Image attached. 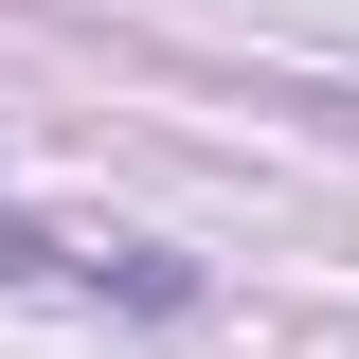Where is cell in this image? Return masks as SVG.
Listing matches in <instances>:
<instances>
[{
  "instance_id": "cell-1",
  "label": "cell",
  "mask_w": 359,
  "mask_h": 359,
  "mask_svg": "<svg viewBox=\"0 0 359 359\" xmlns=\"http://www.w3.org/2000/svg\"><path fill=\"white\" fill-rule=\"evenodd\" d=\"M0 287H72V306H126V323L198 306L180 252H144V233H54V216H0Z\"/></svg>"
}]
</instances>
